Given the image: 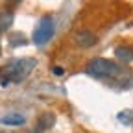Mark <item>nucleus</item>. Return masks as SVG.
I'll return each instance as SVG.
<instances>
[{
  "instance_id": "1",
  "label": "nucleus",
  "mask_w": 133,
  "mask_h": 133,
  "mask_svg": "<svg viewBox=\"0 0 133 133\" xmlns=\"http://www.w3.org/2000/svg\"><path fill=\"white\" fill-rule=\"evenodd\" d=\"M37 61L33 57H21V59H13L8 63L2 70H0V83L8 85V83H21L24 81L35 69Z\"/></svg>"
},
{
  "instance_id": "2",
  "label": "nucleus",
  "mask_w": 133,
  "mask_h": 133,
  "mask_svg": "<svg viewBox=\"0 0 133 133\" xmlns=\"http://www.w3.org/2000/svg\"><path fill=\"white\" fill-rule=\"evenodd\" d=\"M85 72L94 79H115L122 74V66L105 57H94L87 63Z\"/></svg>"
},
{
  "instance_id": "3",
  "label": "nucleus",
  "mask_w": 133,
  "mask_h": 133,
  "mask_svg": "<svg viewBox=\"0 0 133 133\" xmlns=\"http://www.w3.org/2000/svg\"><path fill=\"white\" fill-rule=\"evenodd\" d=\"M54 31H56V26H54V19L50 15H44L43 19L37 22L35 30H33V43L37 46H43L46 44L50 39L54 37Z\"/></svg>"
},
{
  "instance_id": "4",
  "label": "nucleus",
  "mask_w": 133,
  "mask_h": 133,
  "mask_svg": "<svg viewBox=\"0 0 133 133\" xmlns=\"http://www.w3.org/2000/svg\"><path fill=\"white\" fill-rule=\"evenodd\" d=\"M74 41L81 46V48H91L98 43V37H96V33L91 31V30H79L74 33Z\"/></svg>"
},
{
  "instance_id": "5",
  "label": "nucleus",
  "mask_w": 133,
  "mask_h": 133,
  "mask_svg": "<svg viewBox=\"0 0 133 133\" xmlns=\"http://www.w3.org/2000/svg\"><path fill=\"white\" fill-rule=\"evenodd\" d=\"M54 124H56V115L50 113V111H46V113L39 115V118L35 122V133H43V131L52 129Z\"/></svg>"
},
{
  "instance_id": "6",
  "label": "nucleus",
  "mask_w": 133,
  "mask_h": 133,
  "mask_svg": "<svg viewBox=\"0 0 133 133\" xmlns=\"http://www.w3.org/2000/svg\"><path fill=\"white\" fill-rule=\"evenodd\" d=\"M115 56L122 63H131L133 61V48L128 46V44H120V46L115 48Z\"/></svg>"
},
{
  "instance_id": "7",
  "label": "nucleus",
  "mask_w": 133,
  "mask_h": 133,
  "mask_svg": "<svg viewBox=\"0 0 133 133\" xmlns=\"http://www.w3.org/2000/svg\"><path fill=\"white\" fill-rule=\"evenodd\" d=\"M24 122H26V116L21 113H8L0 118V124L4 126H22Z\"/></svg>"
},
{
  "instance_id": "8",
  "label": "nucleus",
  "mask_w": 133,
  "mask_h": 133,
  "mask_svg": "<svg viewBox=\"0 0 133 133\" xmlns=\"http://www.w3.org/2000/svg\"><path fill=\"white\" fill-rule=\"evenodd\" d=\"M13 24V13L9 9H0V33H4Z\"/></svg>"
},
{
  "instance_id": "9",
  "label": "nucleus",
  "mask_w": 133,
  "mask_h": 133,
  "mask_svg": "<svg viewBox=\"0 0 133 133\" xmlns=\"http://www.w3.org/2000/svg\"><path fill=\"white\" fill-rule=\"evenodd\" d=\"M118 122H122L124 126H133V109H124L116 115Z\"/></svg>"
},
{
  "instance_id": "10",
  "label": "nucleus",
  "mask_w": 133,
  "mask_h": 133,
  "mask_svg": "<svg viewBox=\"0 0 133 133\" xmlns=\"http://www.w3.org/2000/svg\"><path fill=\"white\" fill-rule=\"evenodd\" d=\"M52 72H54V74H57V76H61V74H63V69H61V66H54Z\"/></svg>"
},
{
  "instance_id": "11",
  "label": "nucleus",
  "mask_w": 133,
  "mask_h": 133,
  "mask_svg": "<svg viewBox=\"0 0 133 133\" xmlns=\"http://www.w3.org/2000/svg\"><path fill=\"white\" fill-rule=\"evenodd\" d=\"M0 50H2V44H0Z\"/></svg>"
},
{
  "instance_id": "12",
  "label": "nucleus",
  "mask_w": 133,
  "mask_h": 133,
  "mask_svg": "<svg viewBox=\"0 0 133 133\" xmlns=\"http://www.w3.org/2000/svg\"><path fill=\"white\" fill-rule=\"evenodd\" d=\"M0 133H2V131H0Z\"/></svg>"
}]
</instances>
